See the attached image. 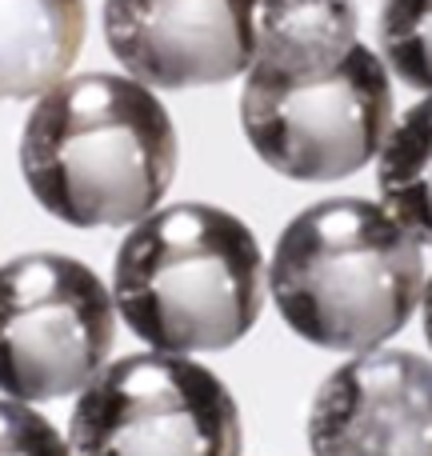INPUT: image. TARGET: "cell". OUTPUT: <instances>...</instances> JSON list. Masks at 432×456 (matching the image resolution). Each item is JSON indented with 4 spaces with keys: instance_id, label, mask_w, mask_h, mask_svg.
<instances>
[{
    "instance_id": "5bb4252c",
    "label": "cell",
    "mask_w": 432,
    "mask_h": 456,
    "mask_svg": "<svg viewBox=\"0 0 432 456\" xmlns=\"http://www.w3.org/2000/svg\"><path fill=\"white\" fill-rule=\"evenodd\" d=\"M420 321H425V340L432 353V273L425 276V289H420Z\"/></svg>"
},
{
    "instance_id": "7c38bea8",
    "label": "cell",
    "mask_w": 432,
    "mask_h": 456,
    "mask_svg": "<svg viewBox=\"0 0 432 456\" xmlns=\"http://www.w3.org/2000/svg\"><path fill=\"white\" fill-rule=\"evenodd\" d=\"M377 56L412 93H432V0H380Z\"/></svg>"
},
{
    "instance_id": "5b68a950",
    "label": "cell",
    "mask_w": 432,
    "mask_h": 456,
    "mask_svg": "<svg viewBox=\"0 0 432 456\" xmlns=\"http://www.w3.org/2000/svg\"><path fill=\"white\" fill-rule=\"evenodd\" d=\"M72 456H240L244 425L232 388L184 353L109 361L77 393Z\"/></svg>"
},
{
    "instance_id": "7a4b0ae2",
    "label": "cell",
    "mask_w": 432,
    "mask_h": 456,
    "mask_svg": "<svg viewBox=\"0 0 432 456\" xmlns=\"http://www.w3.org/2000/svg\"><path fill=\"white\" fill-rule=\"evenodd\" d=\"M425 289V244L380 200L329 197L276 236L268 297L300 340L369 353L412 321Z\"/></svg>"
},
{
    "instance_id": "8fae6325",
    "label": "cell",
    "mask_w": 432,
    "mask_h": 456,
    "mask_svg": "<svg viewBox=\"0 0 432 456\" xmlns=\"http://www.w3.org/2000/svg\"><path fill=\"white\" fill-rule=\"evenodd\" d=\"M377 197L432 248V93L393 120L377 152Z\"/></svg>"
},
{
    "instance_id": "4fadbf2b",
    "label": "cell",
    "mask_w": 432,
    "mask_h": 456,
    "mask_svg": "<svg viewBox=\"0 0 432 456\" xmlns=\"http://www.w3.org/2000/svg\"><path fill=\"white\" fill-rule=\"evenodd\" d=\"M0 456H72L69 436L56 433L32 404L0 396Z\"/></svg>"
},
{
    "instance_id": "6da1fadb",
    "label": "cell",
    "mask_w": 432,
    "mask_h": 456,
    "mask_svg": "<svg viewBox=\"0 0 432 456\" xmlns=\"http://www.w3.org/2000/svg\"><path fill=\"white\" fill-rule=\"evenodd\" d=\"M176 125L128 72H69L32 101L20 176L48 216L72 228H128L176 176Z\"/></svg>"
},
{
    "instance_id": "9c48e42d",
    "label": "cell",
    "mask_w": 432,
    "mask_h": 456,
    "mask_svg": "<svg viewBox=\"0 0 432 456\" xmlns=\"http://www.w3.org/2000/svg\"><path fill=\"white\" fill-rule=\"evenodd\" d=\"M85 0H0V101H37L85 48Z\"/></svg>"
},
{
    "instance_id": "ba28073f",
    "label": "cell",
    "mask_w": 432,
    "mask_h": 456,
    "mask_svg": "<svg viewBox=\"0 0 432 456\" xmlns=\"http://www.w3.org/2000/svg\"><path fill=\"white\" fill-rule=\"evenodd\" d=\"M313 456H432V361L409 348L353 353L308 409Z\"/></svg>"
},
{
    "instance_id": "3957f363",
    "label": "cell",
    "mask_w": 432,
    "mask_h": 456,
    "mask_svg": "<svg viewBox=\"0 0 432 456\" xmlns=\"http://www.w3.org/2000/svg\"><path fill=\"white\" fill-rule=\"evenodd\" d=\"M268 265L252 228L205 200L128 224L112 265L117 316L160 353H224L265 313Z\"/></svg>"
},
{
    "instance_id": "277c9868",
    "label": "cell",
    "mask_w": 432,
    "mask_h": 456,
    "mask_svg": "<svg viewBox=\"0 0 432 456\" xmlns=\"http://www.w3.org/2000/svg\"><path fill=\"white\" fill-rule=\"evenodd\" d=\"M396 120L393 77L369 45L308 77L244 72L240 128L252 152L289 181H345L372 165Z\"/></svg>"
},
{
    "instance_id": "52a82bcc",
    "label": "cell",
    "mask_w": 432,
    "mask_h": 456,
    "mask_svg": "<svg viewBox=\"0 0 432 456\" xmlns=\"http://www.w3.org/2000/svg\"><path fill=\"white\" fill-rule=\"evenodd\" d=\"M257 0H104V40L149 88H208L249 72Z\"/></svg>"
},
{
    "instance_id": "8992f818",
    "label": "cell",
    "mask_w": 432,
    "mask_h": 456,
    "mask_svg": "<svg viewBox=\"0 0 432 456\" xmlns=\"http://www.w3.org/2000/svg\"><path fill=\"white\" fill-rule=\"evenodd\" d=\"M112 340L117 300L85 260L24 252L0 265V396L37 404L80 393Z\"/></svg>"
},
{
    "instance_id": "30bf717a",
    "label": "cell",
    "mask_w": 432,
    "mask_h": 456,
    "mask_svg": "<svg viewBox=\"0 0 432 456\" xmlns=\"http://www.w3.org/2000/svg\"><path fill=\"white\" fill-rule=\"evenodd\" d=\"M361 40L353 0H257L252 64L273 77H308L340 64Z\"/></svg>"
}]
</instances>
